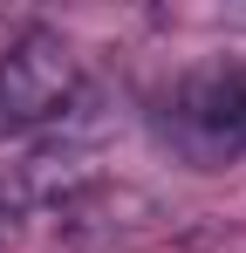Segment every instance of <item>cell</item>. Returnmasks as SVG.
Masks as SVG:
<instances>
[{
    "label": "cell",
    "mask_w": 246,
    "mask_h": 253,
    "mask_svg": "<svg viewBox=\"0 0 246 253\" xmlns=\"http://www.w3.org/2000/svg\"><path fill=\"white\" fill-rule=\"evenodd\" d=\"M55 219V240L69 253H137L164 233V199L144 185H123V178H89L76 185L62 206H48Z\"/></svg>",
    "instance_id": "obj_3"
},
{
    "label": "cell",
    "mask_w": 246,
    "mask_h": 253,
    "mask_svg": "<svg viewBox=\"0 0 246 253\" xmlns=\"http://www.w3.org/2000/svg\"><path fill=\"white\" fill-rule=\"evenodd\" d=\"M76 96H82V62L62 35L28 28L0 48V144L62 124Z\"/></svg>",
    "instance_id": "obj_2"
},
{
    "label": "cell",
    "mask_w": 246,
    "mask_h": 253,
    "mask_svg": "<svg viewBox=\"0 0 246 253\" xmlns=\"http://www.w3.org/2000/svg\"><path fill=\"white\" fill-rule=\"evenodd\" d=\"M158 137L192 171H226L246 158V62H205L158 96Z\"/></svg>",
    "instance_id": "obj_1"
}]
</instances>
